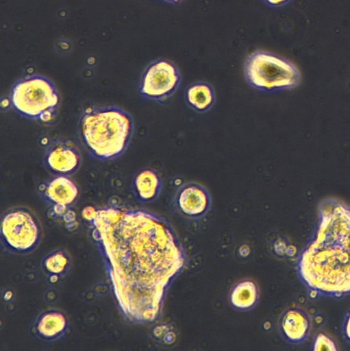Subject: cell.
I'll list each match as a JSON object with an SVG mask.
<instances>
[{"label":"cell","instance_id":"obj_1","mask_svg":"<svg viewBox=\"0 0 350 351\" xmlns=\"http://www.w3.org/2000/svg\"><path fill=\"white\" fill-rule=\"evenodd\" d=\"M88 223L121 313L137 324L156 320L186 264L171 223L146 210L114 206L95 209Z\"/></svg>","mask_w":350,"mask_h":351},{"label":"cell","instance_id":"obj_2","mask_svg":"<svg viewBox=\"0 0 350 351\" xmlns=\"http://www.w3.org/2000/svg\"><path fill=\"white\" fill-rule=\"evenodd\" d=\"M297 271L312 293L340 298L350 295V207L334 198L318 206L314 233L300 254Z\"/></svg>","mask_w":350,"mask_h":351},{"label":"cell","instance_id":"obj_3","mask_svg":"<svg viewBox=\"0 0 350 351\" xmlns=\"http://www.w3.org/2000/svg\"><path fill=\"white\" fill-rule=\"evenodd\" d=\"M134 130L131 114L116 106L89 107L82 113L79 123L82 144L99 160H110L122 155Z\"/></svg>","mask_w":350,"mask_h":351},{"label":"cell","instance_id":"obj_4","mask_svg":"<svg viewBox=\"0 0 350 351\" xmlns=\"http://www.w3.org/2000/svg\"><path fill=\"white\" fill-rule=\"evenodd\" d=\"M10 102L20 115L40 123H51L60 105V95L53 83L42 75H31L12 87Z\"/></svg>","mask_w":350,"mask_h":351},{"label":"cell","instance_id":"obj_5","mask_svg":"<svg viewBox=\"0 0 350 351\" xmlns=\"http://www.w3.org/2000/svg\"><path fill=\"white\" fill-rule=\"evenodd\" d=\"M245 75L248 84L262 93L291 89L301 81V73L292 63L264 51L249 56L245 64Z\"/></svg>","mask_w":350,"mask_h":351},{"label":"cell","instance_id":"obj_6","mask_svg":"<svg viewBox=\"0 0 350 351\" xmlns=\"http://www.w3.org/2000/svg\"><path fill=\"white\" fill-rule=\"evenodd\" d=\"M1 244L8 252L23 255L32 252L42 236L40 224L27 208H12L1 216L0 225Z\"/></svg>","mask_w":350,"mask_h":351},{"label":"cell","instance_id":"obj_7","mask_svg":"<svg viewBox=\"0 0 350 351\" xmlns=\"http://www.w3.org/2000/svg\"><path fill=\"white\" fill-rule=\"evenodd\" d=\"M181 75L168 60H158L144 71L138 87L140 96L147 100L163 103L179 88Z\"/></svg>","mask_w":350,"mask_h":351},{"label":"cell","instance_id":"obj_8","mask_svg":"<svg viewBox=\"0 0 350 351\" xmlns=\"http://www.w3.org/2000/svg\"><path fill=\"white\" fill-rule=\"evenodd\" d=\"M173 204L182 216L189 219H199L210 210L212 198L208 190L197 182H187L176 191Z\"/></svg>","mask_w":350,"mask_h":351},{"label":"cell","instance_id":"obj_9","mask_svg":"<svg viewBox=\"0 0 350 351\" xmlns=\"http://www.w3.org/2000/svg\"><path fill=\"white\" fill-rule=\"evenodd\" d=\"M44 162L54 176H68L79 168L82 157L79 149L73 141L58 139L47 145Z\"/></svg>","mask_w":350,"mask_h":351},{"label":"cell","instance_id":"obj_10","mask_svg":"<svg viewBox=\"0 0 350 351\" xmlns=\"http://www.w3.org/2000/svg\"><path fill=\"white\" fill-rule=\"evenodd\" d=\"M42 198L53 208L55 214H63L77 199L79 189L66 176H54L38 186Z\"/></svg>","mask_w":350,"mask_h":351},{"label":"cell","instance_id":"obj_11","mask_svg":"<svg viewBox=\"0 0 350 351\" xmlns=\"http://www.w3.org/2000/svg\"><path fill=\"white\" fill-rule=\"evenodd\" d=\"M278 327L283 339L292 344H299L308 338L311 323L305 311L290 308L281 315Z\"/></svg>","mask_w":350,"mask_h":351},{"label":"cell","instance_id":"obj_12","mask_svg":"<svg viewBox=\"0 0 350 351\" xmlns=\"http://www.w3.org/2000/svg\"><path fill=\"white\" fill-rule=\"evenodd\" d=\"M68 328V321L65 314L59 310L51 309L38 316L33 330L38 339L44 342H51L63 337Z\"/></svg>","mask_w":350,"mask_h":351},{"label":"cell","instance_id":"obj_13","mask_svg":"<svg viewBox=\"0 0 350 351\" xmlns=\"http://www.w3.org/2000/svg\"><path fill=\"white\" fill-rule=\"evenodd\" d=\"M163 186L160 174L154 169L145 167L138 171L134 177L132 191L136 198L144 203L155 200Z\"/></svg>","mask_w":350,"mask_h":351},{"label":"cell","instance_id":"obj_14","mask_svg":"<svg viewBox=\"0 0 350 351\" xmlns=\"http://www.w3.org/2000/svg\"><path fill=\"white\" fill-rule=\"evenodd\" d=\"M184 95L186 105L197 113H205L210 110L216 100L212 86L203 81L190 84L185 88Z\"/></svg>","mask_w":350,"mask_h":351},{"label":"cell","instance_id":"obj_15","mask_svg":"<svg viewBox=\"0 0 350 351\" xmlns=\"http://www.w3.org/2000/svg\"><path fill=\"white\" fill-rule=\"evenodd\" d=\"M259 298L257 283L251 279H245L232 287L229 294V302L237 311H247L255 306Z\"/></svg>","mask_w":350,"mask_h":351},{"label":"cell","instance_id":"obj_16","mask_svg":"<svg viewBox=\"0 0 350 351\" xmlns=\"http://www.w3.org/2000/svg\"><path fill=\"white\" fill-rule=\"evenodd\" d=\"M71 267V258L62 250H55L47 254L42 261L43 272L49 278L58 280L65 276Z\"/></svg>","mask_w":350,"mask_h":351},{"label":"cell","instance_id":"obj_17","mask_svg":"<svg viewBox=\"0 0 350 351\" xmlns=\"http://www.w3.org/2000/svg\"><path fill=\"white\" fill-rule=\"evenodd\" d=\"M313 350H331L335 351L338 350L337 346L334 341L328 335L320 332L314 339L312 342Z\"/></svg>","mask_w":350,"mask_h":351},{"label":"cell","instance_id":"obj_18","mask_svg":"<svg viewBox=\"0 0 350 351\" xmlns=\"http://www.w3.org/2000/svg\"><path fill=\"white\" fill-rule=\"evenodd\" d=\"M342 332L345 339L350 343V310L345 316L342 326Z\"/></svg>","mask_w":350,"mask_h":351},{"label":"cell","instance_id":"obj_19","mask_svg":"<svg viewBox=\"0 0 350 351\" xmlns=\"http://www.w3.org/2000/svg\"><path fill=\"white\" fill-rule=\"evenodd\" d=\"M266 1L270 5L278 6V5H281L286 3L289 0H266Z\"/></svg>","mask_w":350,"mask_h":351},{"label":"cell","instance_id":"obj_20","mask_svg":"<svg viewBox=\"0 0 350 351\" xmlns=\"http://www.w3.org/2000/svg\"><path fill=\"white\" fill-rule=\"evenodd\" d=\"M165 1H170V2H178L180 0H165Z\"/></svg>","mask_w":350,"mask_h":351}]
</instances>
